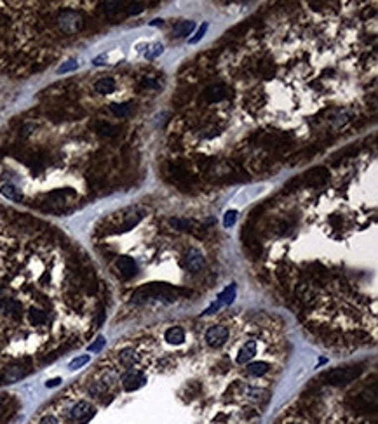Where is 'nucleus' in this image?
Instances as JSON below:
<instances>
[{
    "label": "nucleus",
    "instance_id": "f257e3e1",
    "mask_svg": "<svg viewBox=\"0 0 378 424\" xmlns=\"http://www.w3.org/2000/svg\"><path fill=\"white\" fill-rule=\"evenodd\" d=\"M190 296L189 289H182V287H175L169 285V283H148V285H143L139 289H136L132 292L131 299L134 303H139V301L145 299H168V301H175L178 297H187Z\"/></svg>",
    "mask_w": 378,
    "mask_h": 424
},
{
    "label": "nucleus",
    "instance_id": "f03ea898",
    "mask_svg": "<svg viewBox=\"0 0 378 424\" xmlns=\"http://www.w3.org/2000/svg\"><path fill=\"white\" fill-rule=\"evenodd\" d=\"M56 23L63 33L73 35V33H79L80 30H82L84 18H82V14L77 12L75 9H63V11L58 14Z\"/></svg>",
    "mask_w": 378,
    "mask_h": 424
},
{
    "label": "nucleus",
    "instance_id": "7ed1b4c3",
    "mask_svg": "<svg viewBox=\"0 0 378 424\" xmlns=\"http://www.w3.org/2000/svg\"><path fill=\"white\" fill-rule=\"evenodd\" d=\"M363 372V369L359 365H352V367H338V369H333V371L326 372L324 374V379L328 384H333V386H342V384H349L352 382L357 375Z\"/></svg>",
    "mask_w": 378,
    "mask_h": 424
},
{
    "label": "nucleus",
    "instance_id": "20e7f679",
    "mask_svg": "<svg viewBox=\"0 0 378 424\" xmlns=\"http://www.w3.org/2000/svg\"><path fill=\"white\" fill-rule=\"evenodd\" d=\"M204 339H206V343L209 344L211 348H220L227 343V339H229V329L225 325H211L209 329L206 330Z\"/></svg>",
    "mask_w": 378,
    "mask_h": 424
},
{
    "label": "nucleus",
    "instance_id": "39448f33",
    "mask_svg": "<svg viewBox=\"0 0 378 424\" xmlns=\"http://www.w3.org/2000/svg\"><path fill=\"white\" fill-rule=\"evenodd\" d=\"M126 216H121V223L115 226V231H129L139 223V221L145 217L141 211H136V209H129L124 212Z\"/></svg>",
    "mask_w": 378,
    "mask_h": 424
},
{
    "label": "nucleus",
    "instance_id": "423d86ee",
    "mask_svg": "<svg viewBox=\"0 0 378 424\" xmlns=\"http://www.w3.org/2000/svg\"><path fill=\"white\" fill-rule=\"evenodd\" d=\"M28 374V369L23 365H11L0 374V384H12V382L21 381L25 375Z\"/></svg>",
    "mask_w": 378,
    "mask_h": 424
},
{
    "label": "nucleus",
    "instance_id": "0eeeda50",
    "mask_svg": "<svg viewBox=\"0 0 378 424\" xmlns=\"http://www.w3.org/2000/svg\"><path fill=\"white\" fill-rule=\"evenodd\" d=\"M204 265H206L204 254L200 251H197V249H190L189 254H187L185 259H183V266H185L190 273L200 271V269L204 268Z\"/></svg>",
    "mask_w": 378,
    "mask_h": 424
},
{
    "label": "nucleus",
    "instance_id": "6e6552de",
    "mask_svg": "<svg viewBox=\"0 0 378 424\" xmlns=\"http://www.w3.org/2000/svg\"><path fill=\"white\" fill-rule=\"evenodd\" d=\"M93 416H94L93 405H91L89 402H86V400H80V402H77L70 409V419H73V421H80V423H84V421H87Z\"/></svg>",
    "mask_w": 378,
    "mask_h": 424
},
{
    "label": "nucleus",
    "instance_id": "1a4fd4ad",
    "mask_svg": "<svg viewBox=\"0 0 378 424\" xmlns=\"http://www.w3.org/2000/svg\"><path fill=\"white\" fill-rule=\"evenodd\" d=\"M115 268H117V271L121 273V276H124V278H132V276L136 275V271H138V265H136L134 259L129 258V256H121V258H117Z\"/></svg>",
    "mask_w": 378,
    "mask_h": 424
},
{
    "label": "nucleus",
    "instance_id": "9d476101",
    "mask_svg": "<svg viewBox=\"0 0 378 424\" xmlns=\"http://www.w3.org/2000/svg\"><path fill=\"white\" fill-rule=\"evenodd\" d=\"M26 320L32 327H46L49 323V313L42 308L32 306L26 311Z\"/></svg>",
    "mask_w": 378,
    "mask_h": 424
},
{
    "label": "nucleus",
    "instance_id": "9b49d317",
    "mask_svg": "<svg viewBox=\"0 0 378 424\" xmlns=\"http://www.w3.org/2000/svg\"><path fill=\"white\" fill-rule=\"evenodd\" d=\"M227 98V87L221 84H216V85H209V87L204 91L202 94V99L207 103V105H214V103H220Z\"/></svg>",
    "mask_w": 378,
    "mask_h": 424
},
{
    "label": "nucleus",
    "instance_id": "f8f14e48",
    "mask_svg": "<svg viewBox=\"0 0 378 424\" xmlns=\"http://www.w3.org/2000/svg\"><path fill=\"white\" fill-rule=\"evenodd\" d=\"M146 382V377L143 372H127V374L122 377V386H124L126 391H134V389L141 388L143 384Z\"/></svg>",
    "mask_w": 378,
    "mask_h": 424
},
{
    "label": "nucleus",
    "instance_id": "ddd939ff",
    "mask_svg": "<svg viewBox=\"0 0 378 424\" xmlns=\"http://www.w3.org/2000/svg\"><path fill=\"white\" fill-rule=\"evenodd\" d=\"M326 177H328V170L322 169V167H317V169H314V170H311V172L305 174L304 181L309 184V186H319V184L324 183Z\"/></svg>",
    "mask_w": 378,
    "mask_h": 424
},
{
    "label": "nucleus",
    "instance_id": "4468645a",
    "mask_svg": "<svg viewBox=\"0 0 378 424\" xmlns=\"http://www.w3.org/2000/svg\"><path fill=\"white\" fill-rule=\"evenodd\" d=\"M169 224H171L175 230L180 231H189V233H195V230H200V226L192 219H183V217H176V219H169Z\"/></svg>",
    "mask_w": 378,
    "mask_h": 424
},
{
    "label": "nucleus",
    "instance_id": "2eb2a0df",
    "mask_svg": "<svg viewBox=\"0 0 378 424\" xmlns=\"http://www.w3.org/2000/svg\"><path fill=\"white\" fill-rule=\"evenodd\" d=\"M254 355H256V341L251 339L241 348L239 355H237V364H246V362H250Z\"/></svg>",
    "mask_w": 378,
    "mask_h": 424
},
{
    "label": "nucleus",
    "instance_id": "dca6fc26",
    "mask_svg": "<svg viewBox=\"0 0 378 424\" xmlns=\"http://www.w3.org/2000/svg\"><path fill=\"white\" fill-rule=\"evenodd\" d=\"M0 193L4 195L5 198H9V200L12 202H23V193L19 191V188L16 186V184L12 183H5L0 186Z\"/></svg>",
    "mask_w": 378,
    "mask_h": 424
},
{
    "label": "nucleus",
    "instance_id": "f3484780",
    "mask_svg": "<svg viewBox=\"0 0 378 424\" xmlns=\"http://www.w3.org/2000/svg\"><path fill=\"white\" fill-rule=\"evenodd\" d=\"M164 339L169 344H182L185 341V330L182 327H169L164 334Z\"/></svg>",
    "mask_w": 378,
    "mask_h": 424
},
{
    "label": "nucleus",
    "instance_id": "a211bd4d",
    "mask_svg": "<svg viewBox=\"0 0 378 424\" xmlns=\"http://www.w3.org/2000/svg\"><path fill=\"white\" fill-rule=\"evenodd\" d=\"M119 362L122 365H126V367H132V365H136L139 362V355L132 348H126V350H122L119 353Z\"/></svg>",
    "mask_w": 378,
    "mask_h": 424
},
{
    "label": "nucleus",
    "instance_id": "6ab92c4d",
    "mask_svg": "<svg viewBox=\"0 0 378 424\" xmlns=\"http://www.w3.org/2000/svg\"><path fill=\"white\" fill-rule=\"evenodd\" d=\"M268 371H270V364H267V362H253L246 367V374L253 375V377L267 374Z\"/></svg>",
    "mask_w": 378,
    "mask_h": 424
},
{
    "label": "nucleus",
    "instance_id": "aec40b11",
    "mask_svg": "<svg viewBox=\"0 0 378 424\" xmlns=\"http://www.w3.org/2000/svg\"><path fill=\"white\" fill-rule=\"evenodd\" d=\"M94 89H96L100 94H112L115 91V80L110 77H103L94 84Z\"/></svg>",
    "mask_w": 378,
    "mask_h": 424
},
{
    "label": "nucleus",
    "instance_id": "412c9836",
    "mask_svg": "<svg viewBox=\"0 0 378 424\" xmlns=\"http://www.w3.org/2000/svg\"><path fill=\"white\" fill-rule=\"evenodd\" d=\"M193 28H195V25H193V21H180L178 25L173 28V35L175 37H187L190 35V33L193 32Z\"/></svg>",
    "mask_w": 378,
    "mask_h": 424
},
{
    "label": "nucleus",
    "instance_id": "4be33fe9",
    "mask_svg": "<svg viewBox=\"0 0 378 424\" xmlns=\"http://www.w3.org/2000/svg\"><path fill=\"white\" fill-rule=\"evenodd\" d=\"M110 110L114 111V115H117V117H127L132 111V106L129 105V103H114V105H110Z\"/></svg>",
    "mask_w": 378,
    "mask_h": 424
},
{
    "label": "nucleus",
    "instance_id": "5701e85b",
    "mask_svg": "<svg viewBox=\"0 0 378 424\" xmlns=\"http://www.w3.org/2000/svg\"><path fill=\"white\" fill-rule=\"evenodd\" d=\"M244 393H246V396H250V398L253 400H258V398H263L265 395H267V391L265 389H258V388H244Z\"/></svg>",
    "mask_w": 378,
    "mask_h": 424
},
{
    "label": "nucleus",
    "instance_id": "b1692460",
    "mask_svg": "<svg viewBox=\"0 0 378 424\" xmlns=\"http://www.w3.org/2000/svg\"><path fill=\"white\" fill-rule=\"evenodd\" d=\"M89 360H91L89 355H84V357H79V358H75L73 362H70V365H68V367H70V371H77V369H80L82 365H86Z\"/></svg>",
    "mask_w": 378,
    "mask_h": 424
},
{
    "label": "nucleus",
    "instance_id": "393cba45",
    "mask_svg": "<svg viewBox=\"0 0 378 424\" xmlns=\"http://www.w3.org/2000/svg\"><path fill=\"white\" fill-rule=\"evenodd\" d=\"M162 51H164V47H162V44H154V46L150 47L148 51H146V59H154V57H157L159 54H162Z\"/></svg>",
    "mask_w": 378,
    "mask_h": 424
},
{
    "label": "nucleus",
    "instance_id": "a878e982",
    "mask_svg": "<svg viewBox=\"0 0 378 424\" xmlns=\"http://www.w3.org/2000/svg\"><path fill=\"white\" fill-rule=\"evenodd\" d=\"M98 131H100L101 134H105V136H114L115 132H117V129L112 127L110 124H105V122H101V124H98Z\"/></svg>",
    "mask_w": 378,
    "mask_h": 424
},
{
    "label": "nucleus",
    "instance_id": "bb28decb",
    "mask_svg": "<svg viewBox=\"0 0 378 424\" xmlns=\"http://www.w3.org/2000/svg\"><path fill=\"white\" fill-rule=\"evenodd\" d=\"M236 219H237V212L236 211H229V212H227V214H225V217H223L225 228L232 226V224L236 223Z\"/></svg>",
    "mask_w": 378,
    "mask_h": 424
},
{
    "label": "nucleus",
    "instance_id": "cd10ccee",
    "mask_svg": "<svg viewBox=\"0 0 378 424\" xmlns=\"http://www.w3.org/2000/svg\"><path fill=\"white\" fill-rule=\"evenodd\" d=\"M77 66H79V64H77V61H68L66 64H63V66L58 68V73H66V71L75 70Z\"/></svg>",
    "mask_w": 378,
    "mask_h": 424
},
{
    "label": "nucleus",
    "instance_id": "c85d7f7f",
    "mask_svg": "<svg viewBox=\"0 0 378 424\" xmlns=\"http://www.w3.org/2000/svg\"><path fill=\"white\" fill-rule=\"evenodd\" d=\"M206 30H207V25H202V26H200L199 30H197L195 37H192V39H190L189 42H190V44H197V42H199V40H200V39H202V37H204V33H206Z\"/></svg>",
    "mask_w": 378,
    "mask_h": 424
},
{
    "label": "nucleus",
    "instance_id": "c756f323",
    "mask_svg": "<svg viewBox=\"0 0 378 424\" xmlns=\"http://www.w3.org/2000/svg\"><path fill=\"white\" fill-rule=\"evenodd\" d=\"M103 344H105V339H103V337H98L96 343L91 344V346H89V351H98V350H101V348H103Z\"/></svg>",
    "mask_w": 378,
    "mask_h": 424
},
{
    "label": "nucleus",
    "instance_id": "7c9ffc66",
    "mask_svg": "<svg viewBox=\"0 0 378 424\" xmlns=\"http://www.w3.org/2000/svg\"><path fill=\"white\" fill-rule=\"evenodd\" d=\"M39 424H60V423H58V419L54 416H46V417L40 419Z\"/></svg>",
    "mask_w": 378,
    "mask_h": 424
},
{
    "label": "nucleus",
    "instance_id": "2f4dec72",
    "mask_svg": "<svg viewBox=\"0 0 378 424\" xmlns=\"http://www.w3.org/2000/svg\"><path fill=\"white\" fill-rule=\"evenodd\" d=\"M60 382H61V379L56 377V379H51V381H47L46 386H47V388H56V386H60Z\"/></svg>",
    "mask_w": 378,
    "mask_h": 424
},
{
    "label": "nucleus",
    "instance_id": "473e14b6",
    "mask_svg": "<svg viewBox=\"0 0 378 424\" xmlns=\"http://www.w3.org/2000/svg\"><path fill=\"white\" fill-rule=\"evenodd\" d=\"M4 403H5V395H0V409H2Z\"/></svg>",
    "mask_w": 378,
    "mask_h": 424
},
{
    "label": "nucleus",
    "instance_id": "72a5a7b5",
    "mask_svg": "<svg viewBox=\"0 0 378 424\" xmlns=\"http://www.w3.org/2000/svg\"><path fill=\"white\" fill-rule=\"evenodd\" d=\"M152 25H162V19H155V21H152Z\"/></svg>",
    "mask_w": 378,
    "mask_h": 424
}]
</instances>
